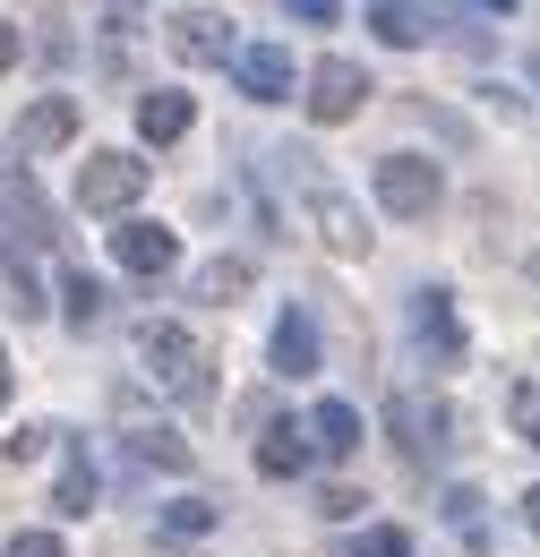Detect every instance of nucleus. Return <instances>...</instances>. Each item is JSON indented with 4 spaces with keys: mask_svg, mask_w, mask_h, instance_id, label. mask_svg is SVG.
<instances>
[{
    "mask_svg": "<svg viewBox=\"0 0 540 557\" xmlns=\"http://www.w3.org/2000/svg\"><path fill=\"white\" fill-rule=\"evenodd\" d=\"M146 198V163L137 154H86L77 163V207L86 214H130Z\"/></svg>",
    "mask_w": 540,
    "mask_h": 557,
    "instance_id": "nucleus-1",
    "label": "nucleus"
},
{
    "mask_svg": "<svg viewBox=\"0 0 540 557\" xmlns=\"http://www.w3.org/2000/svg\"><path fill=\"white\" fill-rule=\"evenodd\" d=\"M369 181H378V207L404 214V223H420V214L438 207V189H446L429 154H378V172H369Z\"/></svg>",
    "mask_w": 540,
    "mask_h": 557,
    "instance_id": "nucleus-2",
    "label": "nucleus"
},
{
    "mask_svg": "<svg viewBox=\"0 0 540 557\" xmlns=\"http://www.w3.org/2000/svg\"><path fill=\"white\" fill-rule=\"evenodd\" d=\"M300 103H309V121H327V129H335V121H352V112L369 103V77H360V61L327 52V61L309 70V95H300Z\"/></svg>",
    "mask_w": 540,
    "mask_h": 557,
    "instance_id": "nucleus-3",
    "label": "nucleus"
},
{
    "mask_svg": "<svg viewBox=\"0 0 540 557\" xmlns=\"http://www.w3.org/2000/svg\"><path fill=\"white\" fill-rule=\"evenodd\" d=\"M137 360H146L155 386H198V344H189V326H172V318H146V326H137Z\"/></svg>",
    "mask_w": 540,
    "mask_h": 557,
    "instance_id": "nucleus-4",
    "label": "nucleus"
},
{
    "mask_svg": "<svg viewBox=\"0 0 540 557\" xmlns=\"http://www.w3.org/2000/svg\"><path fill=\"white\" fill-rule=\"evenodd\" d=\"M172 52H181L189 70H223V61L241 52V35H232L214 9H181V17H172Z\"/></svg>",
    "mask_w": 540,
    "mask_h": 557,
    "instance_id": "nucleus-5",
    "label": "nucleus"
},
{
    "mask_svg": "<svg viewBox=\"0 0 540 557\" xmlns=\"http://www.w3.org/2000/svg\"><path fill=\"white\" fill-rule=\"evenodd\" d=\"M112 258H121L130 275H172V267H181V240H172L163 223H146V214H121V232H112Z\"/></svg>",
    "mask_w": 540,
    "mask_h": 557,
    "instance_id": "nucleus-6",
    "label": "nucleus"
},
{
    "mask_svg": "<svg viewBox=\"0 0 540 557\" xmlns=\"http://www.w3.org/2000/svg\"><path fill=\"white\" fill-rule=\"evenodd\" d=\"M412 335H420V351H438V360H464V326H455V292L420 283V292H412Z\"/></svg>",
    "mask_w": 540,
    "mask_h": 557,
    "instance_id": "nucleus-7",
    "label": "nucleus"
},
{
    "mask_svg": "<svg viewBox=\"0 0 540 557\" xmlns=\"http://www.w3.org/2000/svg\"><path fill=\"white\" fill-rule=\"evenodd\" d=\"M232 77H241L249 103H283L292 95V52L283 44H249V52H232Z\"/></svg>",
    "mask_w": 540,
    "mask_h": 557,
    "instance_id": "nucleus-8",
    "label": "nucleus"
},
{
    "mask_svg": "<svg viewBox=\"0 0 540 557\" xmlns=\"http://www.w3.org/2000/svg\"><path fill=\"white\" fill-rule=\"evenodd\" d=\"M77 138V103L69 95H44V103H26V121H17V154H52V146Z\"/></svg>",
    "mask_w": 540,
    "mask_h": 557,
    "instance_id": "nucleus-9",
    "label": "nucleus"
},
{
    "mask_svg": "<svg viewBox=\"0 0 540 557\" xmlns=\"http://www.w3.org/2000/svg\"><path fill=\"white\" fill-rule=\"evenodd\" d=\"M61 446V481H52V515H95V463H86V437H52Z\"/></svg>",
    "mask_w": 540,
    "mask_h": 557,
    "instance_id": "nucleus-10",
    "label": "nucleus"
},
{
    "mask_svg": "<svg viewBox=\"0 0 540 557\" xmlns=\"http://www.w3.org/2000/svg\"><path fill=\"white\" fill-rule=\"evenodd\" d=\"M258 472H267V481H300V472H309V429H300V420H267V429H258Z\"/></svg>",
    "mask_w": 540,
    "mask_h": 557,
    "instance_id": "nucleus-11",
    "label": "nucleus"
},
{
    "mask_svg": "<svg viewBox=\"0 0 540 557\" xmlns=\"http://www.w3.org/2000/svg\"><path fill=\"white\" fill-rule=\"evenodd\" d=\"M309 455H360V404H343V395H327L318 412H309Z\"/></svg>",
    "mask_w": 540,
    "mask_h": 557,
    "instance_id": "nucleus-12",
    "label": "nucleus"
},
{
    "mask_svg": "<svg viewBox=\"0 0 540 557\" xmlns=\"http://www.w3.org/2000/svg\"><path fill=\"white\" fill-rule=\"evenodd\" d=\"M309 214H318V232H327V249H335V258H360V249H369V223H360V207H352V198L318 189V198H309Z\"/></svg>",
    "mask_w": 540,
    "mask_h": 557,
    "instance_id": "nucleus-13",
    "label": "nucleus"
},
{
    "mask_svg": "<svg viewBox=\"0 0 540 557\" xmlns=\"http://www.w3.org/2000/svg\"><path fill=\"white\" fill-rule=\"evenodd\" d=\"M181 129H189V95H181V86L137 95V138H146V146H172Z\"/></svg>",
    "mask_w": 540,
    "mask_h": 557,
    "instance_id": "nucleus-14",
    "label": "nucleus"
},
{
    "mask_svg": "<svg viewBox=\"0 0 540 557\" xmlns=\"http://www.w3.org/2000/svg\"><path fill=\"white\" fill-rule=\"evenodd\" d=\"M274 369H283V377H318V326H309L300 309L274 318Z\"/></svg>",
    "mask_w": 540,
    "mask_h": 557,
    "instance_id": "nucleus-15",
    "label": "nucleus"
},
{
    "mask_svg": "<svg viewBox=\"0 0 540 557\" xmlns=\"http://www.w3.org/2000/svg\"><path fill=\"white\" fill-rule=\"evenodd\" d=\"M369 26H378V35H386V44H429V35H438V17H429V9H420V0H369Z\"/></svg>",
    "mask_w": 540,
    "mask_h": 557,
    "instance_id": "nucleus-16",
    "label": "nucleus"
},
{
    "mask_svg": "<svg viewBox=\"0 0 540 557\" xmlns=\"http://www.w3.org/2000/svg\"><path fill=\"white\" fill-rule=\"evenodd\" d=\"M395 429H404V455H412V463L446 446V437H438V429H446V412H420V395H395Z\"/></svg>",
    "mask_w": 540,
    "mask_h": 557,
    "instance_id": "nucleus-17",
    "label": "nucleus"
},
{
    "mask_svg": "<svg viewBox=\"0 0 540 557\" xmlns=\"http://www.w3.org/2000/svg\"><path fill=\"white\" fill-rule=\"evenodd\" d=\"M189 292L214 300V309H223V300H241V292H249V258H206L198 275H189Z\"/></svg>",
    "mask_w": 540,
    "mask_h": 557,
    "instance_id": "nucleus-18",
    "label": "nucleus"
},
{
    "mask_svg": "<svg viewBox=\"0 0 540 557\" xmlns=\"http://www.w3.org/2000/svg\"><path fill=\"white\" fill-rule=\"evenodd\" d=\"M155 532H163V541H206V532H214V506H206V497H172Z\"/></svg>",
    "mask_w": 540,
    "mask_h": 557,
    "instance_id": "nucleus-19",
    "label": "nucleus"
},
{
    "mask_svg": "<svg viewBox=\"0 0 540 557\" xmlns=\"http://www.w3.org/2000/svg\"><path fill=\"white\" fill-rule=\"evenodd\" d=\"M61 309H69V326H95V318H103V283L86 275V267H69L61 275Z\"/></svg>",
    "mask_w": 540,
    "mask_h": 557,
    "instance_id": "nucleus-20",
    "label": "nucleus"
},
{
    "mask_svg": "<svg viewBox=\"0 0 540 557\" xmlns=\"http://www.w3.org/2000/svg\"><path fill=\"white\" fill-rule=\"evenodd\" d=\"M130 455H137V463H163V472H189V446H181L172 429H137Z\"/></svg>",
    "mask_w": 540,
    "mask_h": 557,
    "instance_id": "nucleus-21",
    "label": "nucleus"
},
{
    "mask_svg": "<svg viewBox=\"0 0 540 557\" xmlns=\"http://www.w3.org/2000/svg\"><path fill=\"white\" fill-rule=\"evenodd\" d=\"M446 523L480 549V488H446Z\"/></svg>",
    "mask_w": 540,
    "mask_h": 557,
    "instance_id": "nucleus-22",
    "label": "nucleus"
},
{
    "mask_svg": "<svg viewBox=\"0 0 540 557\" xmlns=\"http://www.w3.org/2000/svg\"><path fill=\"white\" fill-rule=\"evenodd\" d=\"M506 412H515V429H524V446H540V386H532V377L506 395Z\"/></svg>",
    "mask_w": 540,
    "mask_h": 557,
    "instance_id": "nucleus-23",
    "label": "nucleus"
},
{
    "mask_svg": "<svg viewBox=\"0 0 540 557\" xmlns=\"http://www.w3.org/2000/svg\"><path fill=\"white\" fill-rule=\"evenodd\" d=\"M360 557H412V532H395V523H369V532H360Z\"/></svg>",
    "mask_w": 540,
    "mask_h": 557,
    "instance_id": "nucleus-24",
    "label": "nucleus"
},
{
    "mask_svg": "<svg viewBox=\"0 0 540 557\" xmlns=\"http://www.w3.org/2000/svg\"><path fill=\"white\" fill-rule=\"evenodd\" d=\"M0 557H69V549H61V532H17Z\"/></svg>",
    "mask_w": 540,
    "mask_h": 557,
    "instance_id": "nucleus-25",
    "label": "nucleus"
},
{
    "mask_svg": "<svg viewBox=\"0 0 540 557\" xmlns=\"http://www.w3.org/2000/svg\"><path fill=\"white\" fill-rule=\"evenodd\" d=\"M318 515H335V523H352V515H360V497H352V488H318Z\"/></svg>",
    "mask_w": 540,
    "mask_h": 557,
    "instance_id": "nucleus-26",
    "label": "nucleus"
},
{
    "mask_svg": "<svg viewBox=\"0 0 540 557\" xmlns=\"http://www.w3.org/2000/svg\"><path fill=\"white\" fill-rule=\"evenodd\" d=\"M292 17H309V26H335V0H292Z\"/></svg>",
    "mask_w": 540,
    "mask_h": 557,
    "instance_id": "nucleus-27",
    "label": "nucleus"
},
{
    "mask_svg": "<svg viewBox=\"0 0 540 557\" xmlns=\"http://www.w3.org/2000/svg\"><path fill=\"white\" fill-rule=\"evenodd\" d=\"M9 61H17V26H0V70H9Z\"/></svg>",
    "mask_w": 540,
    "mask_h": 557,
    "instance_id": "nucleus-28",
    "label": "nucleus"
},
{
    "mask_svg": "<svg viewBox=\"0 0 540 557\" xmlns=\"http://www.w3.org/2000/svg\"><path fill=\"white\" fill-rule=\"evenodd\" d=\"M524 523H532V541H540V488H532V497H524Z\"/></svg>",
    "mask_w": 540,
    "mask_h": 557,
    "instance_id": "nucleus-29",
    "label": "nucleus"
},
{
    "mask_svg": "<svg viewBox=\"0 0 540 557\" xmlns=\"http://www.w3.org/2000/svg\"><path fill=\"white\" fill-rule=\"evenodd\" d=\"M9 386H17V377H9V351H0V412H9Z\"/></svg>",
    "mask_w": 540,
    "mask_h": 557,
    "instance_id": "nucleus-30",
    "label": "nucleus"
},
{
    "mask_svg": "<svg viewBox=\"0 0 540 557\" xmlns=\"http://www.w3.org/2000/svg\"><path fill=\"white\" fill-rule=\"evenodd\" d=\"M480 9H498V17H506V9H515V0H480Z\"/></svg>",
    "mask_w": 540,
    "mask_h": 557,
    "instance_id": "nucleus-31",
    "label": "nucleus"
},
{
    "mask_svg": "<svg viewBox=\"0 0 540 557\" xmlns=\"http://www.w3.org/2000/svg\"><path fill=\"white\" fill-rule=\"evenodd\" d=\"M532 77H540V61H532Z\"/></svg>",
    "mask_w": 540,
    "mask_h": 557,
    "instance_id": "nucleus-32",
    "label": "nucleus"
}]
</instances>
